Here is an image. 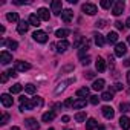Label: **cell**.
Segmentation results:
<instances>
[{
  "label": "cell",
  "mask_w": 130,
  "mask_h": 130,
  "mask_svg": "<svg viewBox=\"0 0 130 130\" xmlns=\"http://www.w3.org/2000/svg\"><path fill=\"white\" fill-rule=\"evenodd\" d=\"M32 109H34L32 101H29L26 96H20V110L22 112H28V110H32Z\"/></svg>",
  "instance_id": "obj_1"
},
{
  "label": "cell",
  "mask_w": 130,
  "mask_h": 130,
  "mask_svg": "<svg viewBox=\"0 0 130 130\" xmlns=\"http://www.w3.org/2000/svg\"><path fill=\"white\" fill-rule=\"evenodd\" d=\"M124 2L122 0H118V2H115L113 3V8H112V14L113 15H121L122 14V11H124Z\"/></svg>",
  "instance_id": "obj_2"
},
{
  "label": "cell",
  "mask_w": 130,
  "mask_h": 130,
  "mask_svg": "<svg viewBox=\"0 0 130 130\" xmlns=\"http://www.w3.org/2000/svg\"><path fill=\"white\" fill-rule=\"evenodd\" d=\"M32 38H34L35 41H38V43H46V41H47V34H46L44 31H35V32L32 34Z\"/></svg>",
  "instance_id": "obj_3"
},
{
  "label": "cell",
  "mask_w": 130,
  "mask_h": 130,
  "mask_svg": "<svg viewBox=\"0 0 130 130\" xmlns=\"http://www.w3.org/2000/svg\"><path fill=\"white\" fill-rule=\"evenodd\" d=\"M51 8H52L54 15H60L63 12V2H61V0H54L52 5H51Z\"/></svg>",
  "instance_id": "obj_4"
},
{
  "label": "cell",
  "mask_w": 130,
  "mask_h": 130,
  "mask_svg": "<svg viewBox=\"0 0 130 130\" xmlns=\"http://www.w3.org/2000/svg\"><path fill=\"white\" fill-rule=\"evenodd\" d=\"M81 9H83V12H86L87 15H95L96 11H98V9H96V5H93V3H84Z\"/></svg>",
  "instance_id": "obj_5"
},
{
  "label": "cell",
  "mask_w": 130,
  "mask_h": 130,
  "mask_svg": "<svg viewBox=\"0 0 130 130\" xmlns=\"http://www.w3.org/2000/svg\"><path fill=\"white\" fill-rule=\"evenodd\" d=\"M125 52H127L125 43H116V46H115V55L116 57H122V55H125Z\"/></svg>",
  "instance_id": "obj_6"
},
{
  "label": "cell",
  "mask_w": 130,
  "mask_h": 130,
  "mask_svg": "<svg viewBox=\"0 0 130 130\" xmlns=\"http://www.w3.org/2000/svg\"><path fill=\"white\" fill-rule=\"evenodd\" d=\"M25 125H26L29 130H38V128H40V124H38L37 119H34V118H28V119H25Z\"/></svg>",
  "instance_id": "obj_7"
},
{
  "label": "cell",
  "mask_w": 130,
  "mask_h": 130,
  "mask_svg": "<svg viewBox=\"0 0 130 130\" xmlns=\"http://www.w3.org/2000/svg\"><path fill=\"white\" fill-rule=\"evenodd\" d=\"M15 69H17V72H26L31 69V64L26 61H15Z\"/></svg>",
  "instance_id": "obj_8"
},
{
  "label": "cell",
  "mask_w": 130,
  "mask_h": 130,
  "mask_svg": "<svg viewBox=\"0 0 130 130\" xmlns=\"http://www.w3.org/2000/svg\"><path fill=\"white\" fill-rule=\"evenodd\" d=\"M72 17H74V12H72L71 9H63V12H61V20H63L64 23H71V22H72Z\"/></svg>",
  "instance_id": "obj_9"
},
{
  "label": "cell",
  "mask_w": 130,
  "mask_h": 130,
  "mask_svg": "<svg viewBox=\"0 0 130 130\" xmlns=\"http://www.w3.org/2000/svg\"><path fill=\"white\" fill-rule=\"evenodd\" d=\"M69 41L68 40H60L58 43H57V51L60 52V54H63V52H66L68 49H69Z\"/></svg>",
  "instance_id": "obj_10"
},
{
  "label": "cell",
  "mask_w": 130,
  "mask_h": 130,
  "mask_svg": "<svg viewBox=\"0 0 130 130\" xmlns=\"http://www.w3.org/2000/svg\"><path fill=\"white\" fill-rule=\"evenodd\" d=\"M28 28H29V22L22 20V22L19 23V26H17V32H19L20 35H23V34H26V32H28Z\"/></svg>",
  "instance_id": "obj_11"
},
{
  "label": "cell",
  "mask_w": 130,
  "mask_h": 130,
  "mask_svg": "<svg viewBox=\"0 0 130 130\" xmlns=\"http://www.w3.org/2000/svg\"><path fill=\"white\" fill-rule=\"evenodd\" d=\"M0 61H2V64H9L12 61V55L6 51H2V54H0Z\"/></svg>",
  "instance_id": "obj_12"
},
{
  "label": "cell",
  "mask_w": 130,
  "mask_h": 130,
  "mask_svg": "<svg viewBox=\"0 0 130 130\" xmlns=\"http://www.w3.org/2000/svg\"><path fill=\"white\" fill-rule=\"evenodd\" d=\"M0 100H2V104H3L5 107H11V106L14 104V101H12L11 95H8V93H2V96H0Z\"/></svg>",
  "instance_id": "obj_13"
},
{
  "label": "cell",
  "mask_w": 130,
  "mask_h": 130,
  "mask_svg": "<svg viewBox=\"0 0 130 130\" xmlns=\"http://www.w3.org/2000/svg\"><path fill=\"white\" fill-rule=\"evenodd\" d=\"M119 125H121L122 130H130V118L122 115V116L119 118Z\"/></svg>",
  "instance_id": "obj_14"
},
{
  "label": "cell",
  "mask_w": 130,
  "mask_h": 130,
  "mask_svg": "<svg viewBox=\"0 0 130 130\" xmlns=\"http://www.w3.org/2000/svg\"><path fill=\"white\" fill-rule=\"evenodd\" d=\"M103 115H104V118L112 119V118H113V115H115V110H113L110 106H104V107H103Z\"/></svg>",
  "instance_id": "obj_15"
},
{
  "label": "cell",
  "mask_w": 130,
  "mask_h": 130,
  "mask_svg": "<svg viewBox=\"0 0 130 130\" xmlns=\"http://www.w3.org/2000/svg\"><path fill=\"white\" fill-rule=\"evenodd\" d=\"M40 20H41V19H40L37 14H31L28 22H29V25H31V26H35V28H38V26H40Z\"/></svg>",
  "instance_id": "obj_16"
},
{
  "label": "cell",
  "mask_w": 130,
  "mask_h": 130,
  "mask_svg": "<svg viewBox=\"0 0 130 130\" xmlns=\"http://www.w3.org/2000/svg\"><path fill=\"white\" fill-rule=\"evenodd\" d=\"M95 66H96V71H98V72H104V71H106V61H104V58L98 57Z\"/></svg>",
  "instance_id": "obj_17"
},
{
  "label": "cell",
  "mask_w": 130,
  "mask_h": 130,
  "mask_svg": "<svg viewBox=\"0 0 130 130\" xmlns=\"http://www.w3.org/2000/svg\"><path fill=\"white\" fill-rule=\"evenodd\" d=\"M37 15H38L41 20H46V22H47V20H49V17H51L49 11H47L46 8H40V9H38V12H37Z\"/></svg>",
  "instance_id": "obj_18"
},
{
  "label": "cell",
  "mask_w": 130,
  "mask_h": 130,
  "mask_svg": "<svg viewBox=\"0 0 130 130\" xmlns=\"http://www.w3.org/2000/svg\"><path fill=\"white\" fill-rule=\"evenodd\" d=\"M2 46H8L9 49L15 51V49L19 47V43H17V41H14V40H2Z\"/></svg>",
  "instance_id": "obj_19"
},
{
  "label": "cell",
  "mask_w": 130,
  "mask_h": 130,
  "mask_svg": "<svg viewBox=\"0 0 130 130\" xmlns=\"http://www.w3.org/2000/svg\"><path fill=\"white\" fill-rule=\"evenodd\" d=\"M75 81V78H71V80H68V81H63V83H60L58 84V87L55 89V93H60V92H63L64 89H66V86L68 84H71V83H74Z\"/></svg>",
  "instance_id": "obj_20"
},
{
  "label": "cell",
  "mask_w": 130,
  "mask_h": 130,
  "mask_svg": "<svg viewBox=\"0 0 130 130\" xmlns=\"http://www.w3.org/2000/svg\"><path fill=\"white\" fill-rule=\"evenodd\" d=\"M93 128H98V122L95 118H89L86 122V130H93Z\"/></svg>",
  "instance_id": "obj_21"
},
{
  "label": "cell",
  "mask_w": 130,
  "mask_h": 130,
  "mask_svg": "<svg viewBox=\"0 0 130 130\" xmlns=\"http://www.w3.org/2000/svg\"><path fill=\"white\" fill-rule=\"evenodd\" d=\"M104 84H106V83H104V80H101V78H100V80L93 81L92 89H93V90H103V89H104Z\"/></svg>",
  "instance_id": "obj_22"
},
{
  "label": "cell",
  "mask_w": 130,
  "mask_h": 130,
  "mask_svg": "<svg viewBox=\"0 0 130 130\" xmlns=\"http://www.w3.org/2000/svg\"><path fill=\"white\" fill-rule=\"evenodd\" d=\"M77 96L86 100V98L89 96V89H87V87H81V89H78V90H77Z\"/></svg>",
  "instance_id": "obj_23"
},
{
  "label": "cell",
  "mask_w": 130,
  "mask_h": 130,
  "mask_svg": "<svg viewBox=\"0 0 130 130\" xmlns=\"http://www.w3.org/2000/svg\"><path fill=\"white\" fill-rule=\"evenodd\" d=\"M54 118H55V112H46V113H43V116H41L43 122H49V121H52Z\"/></svg>",
  "instance_id": "obj_24"
},
{
  "label": "cell",
  "mask_w": 130,
  "mask_h": 130,
  "mask_svg": "<svg viewBox=\"0 0 130 130\" xmlns=\"http://www.w3.org/2000/svg\"><path fill=\"white\" fill-rule=\"evenodd\" d=\"M55 35H57L60 40H66L64 37H68V35H69V31H68V29H58V31L55 32Z\"/></svg>",
  "instance_id": "obj_25"
},
{
  "label": "cell",
  "mask_w": 130,
  "mask_h": 130,
  "mask_svg": "<svg viewBox=\"0 0 130 130\" xmlns=\"http://www.w3.org/2000/svg\"><path fill=\"white\" fill-rule=\"evenodd\" d=\"M93 40H95V43H96L98 46H104V44H106V40H104V37H103L101 34H95V35H93Z\"/></svg>",
  "instance_id": "obj_26"
},
{
  "label": "cell",
  "mask_w": 130,
  "mask_h": 130,
  "mask_svg": "<svg viewBox=\"0 0 130 130\" xmlns=\"http://www.w3.org/2000/svg\"><path fill=\"white\" fill-rule=\"evenodd\" d=\"M100 98H101L103 101H112V100H113V93H112V90H109V92H103Z\"/></svg>",
  "instance_id": "obj_27"
},
{
  "label": "cell",
  "mask_w": 130,
  "mask_h": 130,
  "mask_svg": "<svg viewBox=\"0 0 130 130\" xmlns=\"http://www.w3.org/2000/svg\"><path fill=\"white\" fill-rule=\"evenodd\" d=\"M74 109H83V107H86V100H83V98H78L75 103H74V106H72Z\"/></svg>",
  "instance_id": "obj_28"
},
{
  "label": "cell",
  "mask_w": 130,
  "mask_h": 130,
  "mask_svg": "<svg viewBox=\"0 0 130 130\" xmlns=\"http://www.w3.org/2000/svg\"><path fill=\"white\" fill-rule=\"evenodd\" d=\"M6 19H8V22H19V14L17 12H8Z\"/></svg>",
  "instance_id": "obj_29"
},
{
  "label": "cell",
  "mask_w": 130,
  "mask_h": 130,
  "mask_svg": "<svg viewBox=\"0 0 130 130\" xmlns=\"http://www.w3.org/2000/svg\"><path fill=\"white\" fill-rule=\"evenodd\" d=\"M107 41H109V43H116V41H118V34H116V32H109Z\"/></svg>",
  "instance_id": "obj_30"
},
{
  "label": "cell",
  "mask_w": 130,
  "mask_h": 130,
  "mask_svg": "<svg viewBox=\"0 0 130 130\" xmlns=\"http://www.w3.org/2000/svg\"><path fill=\"white\" fill-rule=\"evenodd\" d=\"M86 41H87V40H84L83 37H75V41H74V47L77 49V47H80L81 44H84Z\"/></svg>",
  "instance_id": "obj_31"
},
{
  "label": "cell",
  "mask_w": 130,
  "mask_h": 130,
  "mask_svg": "<svg viewBox=\"0 0 130 130\" xmlns=\"http://www.w3.org/2000/svg\"><path fill=\"white\" fill-rule=\"evenodd\" d=\"M22 89H23V86L17 83V84H14V86L9 87V92H11V93H19V92H22Z\"/></svg>",
  "instance_id": "obj_32"
},
{
  "label": "cell",
  "mask_w": 130,
  "mask_h": 130,
  "mask_svg": "<svg viewBox=\"0 0 130 130\" xmlns=\"http://www.w3.org/2000/svg\"><path fill=\"white\" fill-rule=\"evenodd\" d=\"M32 104H34V107H41L43 106V98L41 96H34L32 98Z\"/></svg>",
  "instance_id": "obj_33"
},
{
  "label": "cell",
  "mask_w": 130,
  "mask_h": 130,
  "mask_svg": "<svg viewBox=\"0 0 130 130\" xmlns=\"http://www.w3.org/2000/svg\"><path fill=\"white\" fill-rule=\"evenodd\" d=\"M75 121H77V122L86 121V112H78V113L75 115Z\"/></svg>",
  "instance_id": "obj_34"
},
{
  "label": "cell",
  "mask_w": 130,
  "mask_h": 130,
  "mask_svg": "<svg viewBox=\"0 0 130 130\" xmlns=\"http://www.w3.org/2000/svg\"><path fill=\"white\" fill-rule=\"evenodd\" d=\"M25 92L29 93V95H34V93H35V86H34V84H26V86H25Z\"/></svg>",
  "instance_id": "obj_35"
},
{
  "label": "cell",
  "mask_w": 130,
  "mask_h": 130,
  "mask_svg": "<svg viewBox=\"0 0 130 130\" xmlns=\"http://www.w3.org/2000/svg\"><path fill=\"white\" fill-rule=\"evenodd\" d=\"M119 110H121V113H127V112H130V104L121 103V104H119Z\"/></svg>",
  "instance_id": "obj_36"
},
{
  "label": "cell",
  "mask_w": 130,
  "mask_h": 130,
  "mask_svg": "<svg viewBox=\"0 0 130 130\" xmlns=\"http://www.w3.org/2000/svg\"><path fill=\"white\" fill-rule=\"evenodd\" d=\"M110 6H113V2H112V0H103V2H101V8L109 9Z\"/></svg>",
  "instance_id": "obj_37"
},
{
  "label": "cell",
  "mask_w": 130,
  "mask_h": 130,
  "mask_svg": "<svg viewBox=\"0 0 130 130\" xmlns=\"http://www.w3.org/2000/svg\"><path fill=\"white\" fill-rule=\"evenodd\" d=\"M89 98H90V104H93V106H96V104L100 103V100H101V98H98L96 95H92V96H89Z\"/></svg>",
  "instance_id": "obj_38"
},
{
  "label": "cell",
  "mask_w": 130,
  "mask_h": 130,
  "mask_svg": "<svg viewBox=\"0 0 130 130\" xmlns=\"http://www.w3.org/2000/svg\"><path fill=\"white\" fill-rule=\"evenodd\" d=\"M8 119H9V115H8V113H3V115H2V121H0V124L5 125V124L8 122Z\"/></svg>",
  "instance_id": "obj_39"
},
{
  "label": "cell",
  "mask_w": 130,
  "mask_h": 130,
  "mask_svg": "<svg viewBox=\"0 0 130 130\" xmlns=\"http://www.w3.org/2000/svg\"><path fill=\"white\" fill-rule=\"evenodd\" d=\"M95 26H96V28H104V26H106V20H98V22L95 23Z\"/></svg>",
  "instance_id": "obj_40"
},
{
  "label": "cell",
  "mask_w": 130,
  "mask_h": 130,
  "mask_svg": "<svg viewBox=\"0 0 130 130\" xmlns=\"http://www.w3.org/2000/svg\"><path fill=\"white\" fill-rule=\"evenodd\" d=\"M74 100L72 98H69V100H66V101H64V106H66V107H71V106H74Z\"/></svg>",
  "instance_id": "obj_41"
},
{
  "label": "cell",
  "mask_w": 130,
  "mask_h": 130,
  "mask_svg": "<svg viewBox=\"0 0 130 130\" xmlns=\"http://www.w3.org/2000/svg\"><path fill=\"white\" fill-rule=\"evenodd\" d=\"M112 90H122V84H121V83H116V84H113Z\"/></svg>",
  "instance_id": "obj_42"
},
{
  "label": "cell",
  "mask_w": 130,
  "mask_h": 130,
  "mask_svg": "<svg viewBox=\"0 0 130 130\" xmlns=\"http://www.w3.org/2000/svg\"><path fill=\"white\" fill-rule=\"evenodd\" d=\"M115 28L119 29V31H122V29H124V25H122L121 22H115Z\"/></svg>",
  "instance_id": "obj_43"
},
{
  "label": "cell",
  "mask_w": 130,
  "mask_h": 130,
  "mask_svg": "<svg viewBox=\"0 0 130 130\" xmlns=\"http://www.w3.org/2000/svg\"><path fill=\"white\" fill-rule=\"evenodd\" d=\"M8 75L9 77H17V69H9L8 71Z\"/></svg>",
  "instance_id": "obj_44"
},
{
  "label": "cell",
  "mask_w": 130,
  "mask_h": 130,
  "mask_svg": "<svg viewBox=\"0 0 130 130\" xmlns=\"http://www.w3.org/2000/svg\"><path fill=\"white\" fill-rule=\"evenodd\" d=\"M89 63H90V58H89V57H86V58L81 60V64H83V66H87Z\"/></svg>",
  "instance_id": "obj_45"
},
{
  "label": "cell",
  "mask_w": 130,
  "mask_h": 130,
  "mask_svg": "<svg viewBox=\"0 0 130 130\" xmlns=\"http://www.w3.org/2000/svg\"><path fill=\"white\" fill-rule=\"evenodd\" d=\"M8 81V72H3L2 74V83H6Z\"/></svg>",
  "instance_id": "obj_46"
},
{
  "label": "cell",
  "mask_w": 130,
  "mask_h": 130,
  "mask_svg": "<svg viewBox=\"0 0 130 130\" xmlns=\"http://www.w3.org/2000/svg\"><path fill=\"white\" fill-rule=\"evenodd\" d=\"M84 75H86V78H93V77H95V74H93V72H86Z\"/></svg>",
  "instance_id": "obj_47"
},
{
  "label": "cell",
  "mask_w": 130,
  "mask_h": 130,
  "mask_svg": "<svg viewBox=\"0 0 130 130\" xmlns=\"http://www.w3.org/2000/svg\"><path fill=\"white\" fill-rule=\"evenodd\" d=\"M69 119H71V118H69V116H68V115H64V116H63V118H61V121H63V122H68V121H69Z\"/></svg>",
  "instance_id": "obj_48"
},
{
  "label": "cell",
  "mask_w": 130,
  "mask_h": 130,
  "mask_svg": "<svg viewBox=\"0 0 130 130\" xmlns=\"http://www.w3.org/2000/svg\"><path fill=\"white\" fill-rule=\"evenodd\" d=\"M125 25H127V28H130V17H127V20H125Z\"/></svg>",
  "instance_id": "obj_49"
},
{
  "label": "cell",
  "mask_w": 130,
  "mask_h": 130,
  "mask_svg": "<svg viewBox=\"0 0 130 130\" xmlns=\"http://www.w3.org/2000/svg\"><path fill=\"white\" fill-rule=\"evenodd\" d=\"M124 66H130V58H128V60H125V61H124Z\"/></svg>",
  "instance_id": "obj_50"
},
{
  "label": "cell",
  "mask_w": 130,
  "mask_h": 130,
  "mask_svg": "<svg viewBox=\"0 0 130 130\" xmlns=\"http://www.w3.org/2000/svg\"><path fill=\"white\" fill-rule=\"evenodd\" d=\"M127 81H128V86H130V71L127 72Z\"/></svg>",
  "instance_id": "obj_51"
},
{
  "label": "cell",
  "mask_w": 130,
  "mask_h": 130,
  "mask_svg": "<svg viewBox=\"0 0 130 130\" xmlns=\"http://www.w3.org/2000/svg\"><path fill=\"white\" fill-rule=\"evenodd\" d=\"M96 130H104V127H103V125H100V127H98Z\"/></svg>",
  "instance_id": "obj_52"
},
{
  "label": "cell",
  "mask_w": 130,
  "mask_h": 130,
  "mask_svg": "<svg viewBox=\"0 0 130 130\" xmlns=\"http://www.w3.org/2000/svg\"><path fill=\"white\" fill-rule=\"evenodd\" d=\"M11 130H20V128H19V127H12Z\"/></svg>",
  "instance_id": "obj_53"
},
{
  "label": "cell",
  "mask_w": 130,
  "mask_h": 130,
  "mask_svg": "<svg viewBox=\"0 0 130 130\" xmlns=\"http://www.w3.org/2000/svg\"><path fill=\"white\" fill-rule=\"evenodd\" d=\"M127 41H128V44H130V35H128V37H127Z\"/></svg>",
  "instance_id": "obj_54"
},
{
  "label": "cell",
  "mask_w": 130,
  "mask_h": 130,
  "mask_svg": "<svg viewBox=\"0 0 130 130\" xmlns=\"http://www.w3.org/2000/svg\"><path fill=\"white\" fill-rule=\"evenodd\" d=\"M49 130H54V128H49Z\"/></svg>",
  "instance_id": "obj_55"
}]
</instances>
